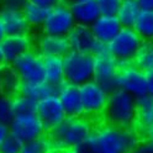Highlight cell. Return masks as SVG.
<instances>
[{
  "mask_svg": "<svg viewBox=\"0 0 153 153\" xmlns=\"http://www.w3.org/2000/svg\"><path fill=\"white\" fill-rule=\"evenodd\" d=\"M7 65V62H6V58H5V54H4V51H3V47H1V43H0V71H1L4 67Z\"/></svg>",
  "mask_w": 153,
  "mask_h": 153,
  "instance_id": "39",
  "label": "cell"
},
{
  "mask_svg": "<svg viewBox=\"0 0 153 153\" xmlns=\"http://www.w3.org/2000/svg\"><path fill=\"white\" fill-rule=\"evenodd\" d=\"M116 87L117 89L125 90L136 98L142 97L147 94L146 72L140 69L133 62L120 63Z\"/></svg>",
  "mask_w": 153,
  "mask_h": 153,
  "instance_id": "8",
  "label": "cell"
},
{
  "mask_svg": "<svg viewBox=\"0 0 153 153\" xmlns=\"http://www.w3.org/2000/svg\"><path fill=\"white\" fill-rule=\"evenodd\" d=\"M54 145L48 133L46 135L25 142L22 145L21 153H52L54 151Z\"/></svg>",
  "mask_w": 153,
  "mask_h": 153,
  "instance_id": "27",
  "label": "cell"
},
{
  "mask_svg": "<svg viewBox=\"0 0 153 153\" xmlns=\"http://www.w3.org/2000/svg\"><path fill=\"white\" fill-rule=\"evenodd\" d=\"M131 153H153V140L141 138Z\"/></svg>",
  "mask_w": 153,
  "mask_h": 153,
  "instance_id": "34",
  "label": "cell"
},
{
  "mask_svg": "<svg viewBox=\"0 0 153 153\" xmlns=\"http://www.w3.org/2000/svg\"><path fill=\"white\" fill-rule=\"evenodd\" d=\"M101 15H116L122 0H95Z\"/></svg>",
  "mask_w": 153,
  "mask_h": 153,
  "instance_id": "32",
  "label": "cell"
},
{
  "mask_svg": "<svg viewBox=\"0 0 153 153\" xmlns=\"http://www.w3.org/2000/svg\"><path fill=\"white\" fill-rule=\"evenodd\" d=\"M94 120L88 116H67L58 126L48 132L56 149H74L85 145L95 128Z\"/></svg>",
  "mask_w": 153,
  "mask_h": 153,
  "instance_id": "2",
  "label": "cell"
},
{
  "mask_svg": "<svg viewBox=\"0 0 153 153\" xmlns=\"http://www.w3.org/2000/svg\"><path fill=\"white\" fill-rule=\"evenodd\" d=\"M102 121L121 128H135L137 123V98L121 89L111 91L102 114Z\"/></svg>",
  "mask_w": 153,
  "mask_h": 153,
  "instance_id": "3",
  "label": "cell"
},
{
  "mask_svg": "<svg viewBox=\"0 0 153 153\" xmlns=\"http://www.w3.org/2000/svg\"><path fill=\"white\" fill-rule=\"evenodd\" d=\"M67 37L73 51L93 53L98 45V40L95 38L90 26L75 25Z\"/></svg>",
  "mask_w": 153,
  "mask_h": 153,
  "instance_id": "17",
  "label": "cell"
},
{
  "mask_svg": "<svg viewBox=\"0 0 153 153\" xmlns=\"http://www.w3.org/2000/svg\"><path fill=\"white\" fill-rule=\"evenodd\" d=\"M28 1L31 3H35L40 6H43L46 9H52L54 6H57L58 4L62 3V0H28Z\"/></svg>",
  "mask_w": 153,
  "mask_h": 153,
  "instance_id": "35",
  "label": "cell"
},
{
  "mask_svg": "<svg viewBox=\"0 0 153 153\" xmlns=\"http://www.w3.org/2000/svg\"><path fill=\"white\" fill-rule=\"evenodd\" d=\"M69 6L76 25L91 26L101 15L98 3L95 0H79Z\"/></svg>",
  "mask_w": 153,
  "mask_h": 153,
  "instance_id": "19",
  "label": "cell"
},
{
  "mask_svg": "<svg viewBox=\"0 0 153 153\" xmlns=\"http://www.w3.org/2000/svg\"><path fill=\"white\" fill-rule=\"evenodd\" d=\"M43 68H45V80L54 87L59 88L65 83L64 73V62L63 57L51 56L43 57Z\"/></svg>",
  "mask_w": 153,
  "mask_h": 153,
  "instance_id": "20",
  "label": "cell"
},
{
  "mask_svg": "<svg viewBox=\"0 0 153 153\" xmlns=\"http://www.w3.org/2000/svg\"><path fill=\"white\" fill-rule=\"evenodd\" d=\"M13 117H14V112L11 105V97L0 93V122L10 123Z\"/></svg>",
  "mask_w": 153,
  "mask_h": 153,
  "instance_id": "30",
  "label": "cell"
},
{
  "mask_svg": "<svg viewBox=\"0 0 153 153\" xmlns=\"http://www.w3.org/2000/svg\"><path fill=\"white\" fill-rule=\"evenodd\" d=\"M75 25L76 22L72 14L71 6L61 3L48 10V15L40 31L47 35L68 36Z\"/></svg>",
  "mask_w": 153,
  "mask_h": 153,
  "instance_id": "9",
  "label": "cell"
},
{
  "mask_svg": "<svg viewBox=\"0 0 153 153\" xmlns=\"http://www.w3.org/2000/svg\"><path fill=\"white\" fill-rule=\"evenodd\" d=\"M90 27L98 42L109 45L123 26L116 15H100Z\"/></svg>",
  "mask_w": 153,
  "mask_h": 153,
  "instance_id": "16",
  "label": "cell"
},
{
  "mask_svg": "<svg viewBox=\"0 0 153 153\" xmlns=\"http://www.w3.org/2000/svg\"><path fill=\"white\" fill-rule=\"evenodd\" d=\"M76 1H79V0H62V3L63 4H67V5H72V4L76 3Z\"/></svg>",
  "mask_w": 153,
  "mask_h": 153,
  "instance_id": "42",
  "label": "cell"
},
{
  "mask_svg": "<svg viewBox=\"0 0 153 153\" xmlns=\"http://www.w3.org/2000/svg\"><path fill=\"white\" fill-rule=\"evenodd\" d=\"M22 145L24 143L20 140H17L13 135H9L0 147V153H21Z\"/></svg>",
  "mask_w": 153,
  "mask_h": 153,
  "instance_id": "31",
  "label": "cell"
},
{
  "mask_svg": "<svg viewBox=\"0 0 153 153\" xmlns=\"http://www.w3.org/2000/svg\"><path fill=\"white\" fill-rule=\"evenodd\" d=\"M93 54L95 58L94 80H97L109 93L117 89L116 78L120 69V62L110 52L109 45L98 42Z\"/></svg>",
  "mask_w": 153,
  "mask_h": 153,
  "instance_id": "5",
  "label": "cell"
},
{
  "mask_svg": "<svg viewBox=\"0 0 153 153\" xmlns=\"http://www.w3.org/2000/svg\"><path fill=\"white\" fill-rule=\"evenodd\" d=\"M68 153H87L82 147L80 148H74V149H68Z\"/></svg>",
  "mask_w": 153,
  "mask_h": 153,
  "instance_id": "41",
  "label": "cell"
},
{
  "mask_svg": "<svg viewBox=\"0 0 153 153\" xmlns=\"http://www.w3.org/2000/svg\"><path fill=\"white\" fill-rule=\"evenodd\" d=\"M1 47L7 64H11L20 56L35 48V36L31 32L6 36L1 41Z\"/></svg>",
  "mask_w": 153,
  "mask_h": 153,
  "instance_id": "14",
  "label": "cell"
},
{
  "mask_svg": "<svg viewBox=\"0 0 153 153\" xmlns=\"http://www.w3.org/2000/svg\"><path fill=\"white\" fill-rule=\"evenodd\" d=\"M133 28L143 41H153V10L142 9Z\"/></svg>",
  "mask_w": 153,
  "mask_h": 153,
  "instance_id": "26",
  "label": "cell"
},
{
  "mask_svg": "<svg viewBox=\"0 0 153 153\" xmlns=\"http://www.w3.org/2000/svg\"><path fill=\"white\" fill-rule=\"evenodd\" d=\"M0 93H1V90H0Z\"/></svg>",
  "mask_w": 153,
  "mask_h": 153,
  "instance_id": "44",
  "label": "cell"
},
{
  "mask_svg": "<svg viewBox=\"0 0 153 153\" xmlns=\"http://www.w3.org/2000/svg\"><path fill=\"white\" fill-rule=\"evenodd\" d=\"M132 62L143 72L153 69V41H143Z\"/></svg>",
  "mask_w": 153,
  "mask_h": 153,
  "instance_id": "28",
  "label": "cell"
},
{
  "mask_svg": "<svg viewBox=\"0 0 153 153\" xmlns=\"http://www.w3.org/2000/svg\"><path fill=\"white\" fill-rule=\"evenodd\" d=\"M48 10L50 9H46L43 6L28 1L22 9V13L31 28H40L41 30V27L46 21V17L48 15Z\"/></svg>",
  "mask_w": 153,
  "mask_h": 153,
  "instance_id": "25",
  "label": "cell"
},
{
  "mask_svg": "<svg viewBox=\"0 0 153 153\" xmlns=\"http://www.w3.org/2000/svg\"><path fill=\"white\" fill-rule=\"evenodd\" d=\"M5 37H6V32H5V27H4V24H3L1 15H0V43H1V41Z\"/></svg>",
  "mask_w": 153,
  "mask_h": 153,
  "instance_id": "40",
  "label": "cell"
},
{
  "mask_svg": "<svg viewBox=\"0 0 153 153\" xmlns=\"http://www.w3.org/2000/svg\"><path fill=\"white\" fill-rule=\"evenodd\" d=\"M79 90L85 116L91 120L94 117L102 119V114L106 108L110 93L104 87H101L97 80L84 83L79 87Z\"/></svg>",
  "mask_w": 153,
  "mask_h": 153,
  "instance_id": "6",
  "label": "cell"
},
{
  "mask_svg": "<svg viewBox=\"0 0 153 153\" xmlns=\"http://www.w3.org/2000/svg\"><path fill=\"white\" fill-rule=\"evenodd\" d=\"M58 88L47 83L46 80H32V82H22L20 87V94L31 98L36 101H40L50 95L57 94Z\"/></svg>",
  "mask_w": 153,
  "mask_h": 153,
  "instance_id": "21",
  "label": "cell"
},
{
  "mask_svg": "<svg viewBox=\"0 0 153 153\" xmlns=\"http://www.w3.org/2000/svg\"><path fill=\"white\" fill-rule=\"evenodd\" d=\"M9 128H10V135L15 136L22 143L48 133L37 114L16 115L9 123Z\"/></svg>",
  "mask_w": 153,
  "mask_h": 153,
  "instance_id": "10",
  "label": "cell"
},
{
  "mask_svg": "<svg viewBox=\"0 0 153 153\" xmlns=\"http://www.w3.org/2000/svg\"><path fill=\"white\" fill-rule=\"evenodd\" d=\"M28 0H0V9H11V10H22Z\"/></svg>",
  "mask_w": 153,
  "mask_h": 153,
  "instance_id": "33",
  "label": "cell"
},
{
  "mask_svg": "<svg viewBox=\"0 0 153 153\" xmlns=\"http://www.w3.org/2000/svg\"><path fill=\"white\" fill-rule=\"evenodd\" d=\"M143 40L133 27H122L117 36L109 43V50L120 63L132 62Z\"/></svg>",
  "mask_w": 153,
  "mask_h": 153,
  "instance_id": "7",
  "label": "cell"
},
{
  "mask_svg": "<svg viewBox=\"0 0 153 153\" xmlns=\"http://www.w3.org/2000/svg\"><path fill=\"white\" fill-rule=\"evenodd\" d=\"M153 126V95L145 94L137 98V123L136 131Z\"/></svg>",
  "mask_w": 153,
  "mask_h": 153,
  "instance_id": "22",
  "label": "cell"
},
{
  "mask_svg": "<svg viewBox=\"0 0 153 153\" xmlns=\"http://www.w3.org/2000/svg\"><path fill=\"white\" fill-rule=\"evenodd\" d=\"M52 153H68L67 149H54Z\"/></svg>",
  "mask_w": 153,
  "mask_h": 153,
  "instance_id": "43",
  "label": "cell"
},
{
  "mask_svg": "<svg viewBox=\"0 0 153 153\" xmlns=\"http://www.w3.org/2000/svg\"><path fill=\"white\" fill-rule=\"evenodd\" d=\"M37 102L36 100L26 97L24 94H16L11 98L13 105V112L14 116L16 115H28V114H36L37 111Z\"/></svg>",
  "mask_w": 153,
  "mask_h": 153,
  "instance_id": "29",
  "label": "cell"
},
{
  "mask_svg": "<svg viewBox=\"0 0 153 153\" xmlns=\"http://www.w3.org/2000/svg\"><path fill=\"white\" fill-rule=\"evenodd\" d=\"M21 83V78L10 64H7L0 71V90L3 94H6L13 98L20 91Z\"/></svg>",
  "mask_w": 153,
  "mask_h": 153,
  "instance_id": "23",
  "label": "cell"
},
{
  "mask_svg": "<svg viewBox=\"0 0 153 153\" xmlns=\"http://www.w3.org/2000/svg\"><path fill=\"white\" fill-rule=\"evenodd\" d=\"M140 140L135 128H121L104 122L95 126L82 148L87 153H131Z\"/></svg>",
  "mask_w": 153,
  "mask_h": 153,
  "instance_id": "1",
  "label": "cell"
},
{
  "mask_svg": "<svg viewBox=\"0 0 153 153\" xmlns=\"http://www.w3.org/2000/svg\"><path fill=\"white\" fill-rule=\"evenodd\" d=\"M36 114L41 119L47 132L57 127L67 119V112L57 94L50 95L38 101Z\"/></svg>",
  "mask_w": 153,
  "mask_h": 153,
  "instance_id": "12",
  "label": "cell"
},
{
  "mask_svg": "<svg viewBox=\"0 0 153 153\" xmlns=\"http://www.w3.org/2000/svg\"><path fill=\"white\" fill-rule=\"evenodd\" d=\"M141 10L137 0H122L116 16L123 27H133Z\"/></svg>",
  "mask_w": 153,
  "mask_h": 153,
  "instance_id": "24",
  "label": "cell"
},
{
  "mask_svg": "<svg viewBox=\"0 0 153 153\" xmlns=\"http://www.w3.org/2000/svg\"><path fill=\"white\" fill-rule=\"evenodd\" d=\"M146 82H147V93L153 95V69L146 72Z\"/></svg>",
  "mask_w": 153,
  "mask_h": 153,
  "instance_id": "37",
  "label": "cell"
},
{
  "mask_svg": "<svg viewBox=\"0 0 153 153\" xmlns=\"http://www.w3.org/2000/svg\"><path fill=\"white\" fill-rule=\"evenodd\" d=\"M10 135V128H9V123L0 122V147H1L4 140Z\"/></svg>",
  "mask_w": 153,
  "mask_h": 153,
  "instance_id": "36",
  "label": "cell"
},
{
  "mask_svg": "<svg viewBox=\"0 0 153 153\" xmlns=\"http://www.w3.org/2000/svg\"><path fill=\"white\" fill-rule=\"evenodd\" d=\"M65 82L80 87L94 80L95 58L93 53H84L71 50L63 57Z\"/></svg>",
  "mask_w": 153,
  "mask_h": 153,
  "instance_id": "4",
  "label": "cell"
},
{
  "mask_svg": "<svg viewBox=\"0 0 153 153\" xmlns=\"http://www.w3.org/2000/svg\"><path fill=\"white\" fill-rule=\"evenodd\" d=\"M33 50L42 57H64L72 48L67 36H54L41 32L40 35L35 36Z\"/></svg>",
  "mask_w": 153,
  "mask_h": 153,
  "instance_id": "13",
  "label": "cell"
},
{
  "mask_svg": "<svg viewBox=\"0 0 153 153\" xmlns=\"http://www.w3.org/2000/svg\"><path fill=\"white\" fill-rule=\"evenodd\" d=\"M57 95L67 112V116H85L79 87L69 83H63L58 88Z\"/></svg>",
  "mask_w": 153,
  "mask_h": 153,
  "instance_id": "15",
  "label": "cell"
},
{
  "mask_svg": "<svg viewBox=\"0 0 153 153\" xmlns=\"http://www.w3.org/2000/svg\"><path fill=\"white\" fill-rule=\"evenodd\" d=\"M137 3L143 10H153V0H137Z\"/></svg>",
  "mask_w": 153,
  "mask_h": 153,
  "instance_id": "38",
  "label": "cell"
},
{
  "mask_svg": "<svg viewBox=\"0 0 153 153\" xmlns=\"http://www.w3.org/2000/svg\"><path fill=\"white\" fill-rule=\"evenodd\" d=\"M16 71L22 82L45 80L43 57L38 54L35 50H31L10 64Z\"/></svg>",
  "mask_w": 153,
  "mask_h": 153,
  "instance_id": "11",
  "label": "cell"
},
{
  "mask_svg": "<svg viewBox=\"0 0 153 153\" xmlns=\"http://www.w3.org/2000/svg\"><path fill=\"white\" fill-rule=\"evenodd\" d=\"M0 15L3 19L6 36L30 33L31 27L28 25L22 10H11V9H0Z\"/></svg>",
  "mask_w": 153,
  "mask_h": 153,
  "instance_id": "18",
  "label": "cell"
}]
</instances>
